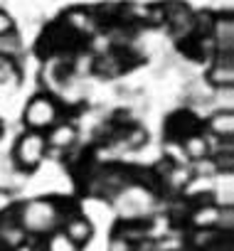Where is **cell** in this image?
Here are the masks:
<instances>
[{
    "label": "cell",
    "instance_id": "7c38bea8",
    "mask_svg": "<svg viewBox=\"0 0 234 251\" xmlns=\"http://www.w3.org/2000/svg\"><path fill=\"white\" fill-rule=\"evenodd\" d=\"M10 30H13V18H10L8 13H3V10H0V37L10 35Z\"/></svg>",
    "mask_w": 234,
    "mask_h": 251
},
{
    "label": "cell",
    "instance_id": "8992f818",
    "mask_svg": "<svg viewBox=\"0 0 234 251\" xmlns=\"http://www.w3.org/2000/svg\"><path fill=\"white\" fill-rule=\"evenodd\" d=\"M209 131L217 138H232L234 136V113L232 111H219L209 118Z\"/></svg>",
    "mask_w": 234,
    "mask_h": 251
},
{
    "label": "cell",
    "instance_id": "9c48e42d",
    "mask_svg": "<svg viewBox=\"0 0 234 251\" xmlns=\"http://www.w3.org/2000/svg\"><path fill=\"white\" fill-rule=\"evenodd\" d=\"M185 151H187V155L190 158H195V160H202V158H207V141L202 138V136H190L187 141H185Z\"/></svg>",
    "mask_w": 234,
    "mask_h": 251
},
{
    "label": "cell",
    "instance_id": "30bf717a",
    "mask_svg": "<svg viewBox=\"0 0 234 251\" xmlns=\"http://www.w3.org/2000/svg\"><path fill=\"white\" fill-rule=\"evenodd\" d=\"M47 251H79V246L64 234V231H57L50 236L47 241Z\"/></svg>",
    "mask_w": 234,
    "mask_h": 251
},
{
    "label": "cell",
    "instance_id": "7a4b0ae2",
    "mask_svg": "<svg viewBox=\"0 0 234 251\" xmlns=\"http://www.w3.org/2000/svg\"><path fill=\"white\" fill-rule=\"evenodd\" d=\"M57 121V106L47 96H35L25 106V126L32 131H47Z\"/></svg>",
    "mask_w": 234,
    "mask_h": 251
},
{
    "label": "cell",
    "instance_id": "3957f363",
    "mask_svg": "<svg viewBox=\"0 0 234 251\" xmlns=\"http://www.w3.org/2000/svg\"><path fill=\"white\" fill-rule=\"evenodd\" d=\"M59 212L50 202H30L23 212V224L30 231H50L57 222Z\"/></svg>",
    "mask_w": 234,
    "mask_h": 251
},
{
    "label": "cell",
    "instance_id": "8fae6325",
    "mask_svg": "<svg viewBox=\"0 0 234 251\" xmlns=\"http://www.w3.org/2000/svg\"><path fill=\"white\" fill-rule=\"evenodd\" d=\"M108 251H133V249H131V241H129V239H124V236H116V239L111 241Z\"/></svg>",
    "mask_w": 234,
    "mask_h": 251
},
{
    "label": "cell",
    "instance_id": "52a82bcc",
    "mask_svg": "<svg viewBox=\"0 0 234 251\" xmlns=\"http://www.w3.org/2000/svg\"><path fill=\"white\" fill-rule=\"evenodd\" d=\"M219 217H222V209H219V207H200V209L192 214V222H195V226H200V229H209V226L219 224Z\"/></svg>",
    "mask_w": 234,
    "mask_h": 251
},
{
    "label": "cell",
    "instance_id": "ba28073f",
    "mask_svg": "<svg viewBox=\"0 0 234 251\" xmlns=\"http://www.w3.org/2000/svg\"><path fill=\"white\" fill-rule=\"evenodd\" d=\"M209 81H212L214 86H229V84L234 81V69H232V64H217V67H212Z\"/></svg>",
    "mask_w": 234,
    "mask_h": 251
},
{
    "label": "cell",
    "instance_id": "277c9868",
    "mask_svg": "<svg viewBox=\"0 0 234 251\" xmlns=\"http://www.w3.org/2000/svg\"><path fill=\"white\" fill-rule=\"evenodd\" d=\"M64 234H67L77 246H84V244L91 239L94 226H91V222H89L86 217H72V219L67 222V226H64Z\"/></svg>",
    "mask_w": 234,
    "mask_h": 251
},
{
    "label": "cell",
    "instance_id": "6da1fadb",
    "mask_svg": "<svg viewBox=\"0 0 234 251\" xmlns=\"http://www.w3.org/2000/svg\"><path fill=\"white\" fill-rule=\"evenodd\" d=\"M47 155V138L40 131H30L25 136H20V141L15 143V163L23 170H32L37 168Z\"/></svg>",
    "mask_w": 234,
    "mask_h": 251
},
{
    "label": "cell",
    "instance_id": "5b68a950",
    "mask_svg": "<svg viewBox=\"0 0 234 251\" xmlns=\"http://www.w3.org/2000/svg\"><path fill=\"white\" fill-rule=\"evenodd\" d=\"M74 141H77V128L69 123L52 126V131L47 136V146H52V148H69Z\"/></svg>",
    "mask_w": 234,
    "mask_h": 251
},
{
    "label": "cell",
    "instance_id": "4fadbf2b",
    "mask_svg": "<svg viewBox=\"0 0 234 251\" xmlns=\"http://www.w3.org/2000/svg\"><path fill=\"white\" fill-rule=\"evenodd\" d=\"M0 138H3V121H0Z\"/></svg>",
    "mask_w": 234,
    "mask_h": 251
}]
</instances>
